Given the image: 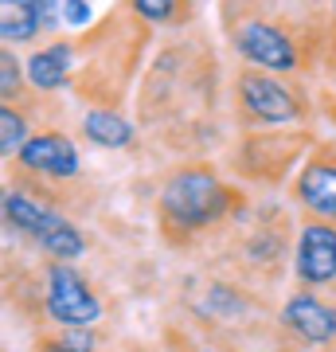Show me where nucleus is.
<instances>
[{"instance_id": "obj_1", "label": "nucleus", "mask_w": 336, "mask_h": 352, "mask_svg": "<svg viewBox=\"0 0 336 352\" xmlns=\"http://www.w3.org/2000/svg\"><path fill=\"white\" fill-rule=\"evenodd\" d=\"M227 208H231V192H227L212 173H203V168L176 173L161 192L164 219L176 223V227H184V231L215 223L219 215H227Z\"/></svg>"}, {"instance_id": "obj_2", "label": "nucleus", "mask_w": 336, "mask_h": 352, "mask_svg": "<svg viewBox=\"0 0 336 352\" xmlns=\"http://www.w3.org/2000/svg\"><path fill=\"white\" fill-rule=\"evenodd\" d=\"M47 314L67 329H90L102 317V302L87 289L78 270L59 263L47 270Z\"/></svg>"}, {"instance_id": "obj_3", "label": "nucleus", "mask_w": 336, "mask_h": 352, "mask_svg": "<svg viewBox=\"0 0 336 352\" xmlns=\"http://www.w3.org/2000/svg\"><path fill=\"white\" fill-rule=\"evenodd\" d=\"M235 47L247 55L254 67L266 71H293L298 67V51L289 43V36L282 28L266 24V20H250L235 32Z\"/></svg>"}, {"instance_id": "obj_4", "label": "nucleus", "mask_w": 336, "mask_h": 352, "mask_svg": "<svg viewBox=\"0 0 336 352\" xmlns=\"http://www.w3.org/2000/svg\"><path fill=\"white\" fill-rule=\"evenodd\" d=\"M293 270L298 282L305 286H321L336 278V227L328 223H305L298 239V254H293Z\"/></svg>"}, {"instance_id": "obj_5", "label": "nucleus", "mask_w": 336, "mask_h": 352, "mask_svg": "<svg viewBox=\"0 0 336 352\" xmlns=\"http://www.w3.org/2000/svg\"><path fill=\"white\" fill-rule=\"evenodd\" d=\"M238 90H243V102L247 110L262 122H293L298 118V102L282 82H274L270 75H243L238 78Z\"/></svg>"}, {"instance_id": "obj_6", "label": "nucleus", "mask_w": 336, "mask_h": 352, "mask_svg": "<svg viewBox=\"0 0 336 352\" xmlns=\"http://www.w3.org/2000/svg\"><path fill=\"white\" fill-rule=\"evenodd\" d=\"M282 321H286V329H293L301 340H309V344H328V340L336 337V309H328L324 302H317L309 294L289 298L286 309H282Z\"/></svg>"}, {"instance_id": "obj_7", "label": "nucleus", "mask_w": 336, "mask_h": 352, "mask_svg": "<svg viewBox=\"0 0 336 352\" xmlns=\"http://www.w3.org/2000/svg\"><path fill=\"white\" fill-rule=\"evenodd\" d=\"M20 164L36 168V173H47V176H75L78 153L63 133H39V138H27V145L20 149Z\"/></svg>"}, {"instance_id": "obj_8", "label": "nucleus", "mask_w": 336, "mask_h": 352, "mask_svg": "<svg viewBox=\"0 0 336 352\" xmlns=\"http://www.w3.org/2000/svg\"><path fill=\"white\" fill-rule=\"evenodd\" d=\"M298 196L313 215L336 219V164H309L298 176Z\"/></svg>"}, {"instance_id": "obj_9", "label": "nucleus", "mask_w": 336, "mask_h": 352, "mask_svg": "<svg viewBox=\"0 0 336 352\" xmlns=\"http://www.w3.org/2000/svg\"><path fill=\"white\" fill-rule=\"evenodd\" d=\"M55 24V12L39 0H16V4H4L0 12V32L4 39H32L39 28Z\"/></svg>"}, {"instance_id": "obj_10", "label": "nucleus", "mask_w": 336, "mask_h": 352, "mask_svg": "<svg viewBox=\"0 0 336 352\" xmlns=\"http://www.w3.org/2000/svg\"><path fill=\"white\" fill-rule=\"evenodd\" d=\"M71 47L67 43H51L47 51H36L27 59V78L36 82L39 90H59L67 78H71Z\"/></svg>"}, {"instance_id": "obj_11", "label": "nucleus", "mask_w": 336, "mask_h": 352, "mask_svg": "<svg viewBox=\"0 0 336 352\" xmlns=\"http://www.w3.org/2000/svg\"><path fill=\"white\" fill-rule=\"evenodd\" d=\"M4 215H8V223L20 227V231H27V235H36L39 243H43V235H47L51 227L59 223V215L47 212V208H39L36 200H27L24 192H4Z\"/></svg>"}, {"instance_id": "obj_12", "label": "nucleus", "mask_w": 336, "mask_h": 352, "mask_svg": "<svg viewBox=\"0 0 336 352\" xmlns=\"http://www.w3.org/2000/svg\"><path fill=\"white\" fill-rule=\"evenodd\" d=\"M82 129H87V138L94 141V145H102V149H122V145L133 141V126H129L125 118H117V113H110V110H90Z\"/></svg>"}, {"instance_id": "obj_13", "label": "nucleus", "mask_w": 336, "mask_h": 352, "mask_svg": "<svg viewBox=\"0 0 336 352\" xmlns=\"http://www.w3.org/2000/svg\"><path fill=\"white\" fill-rule=\"evenodd\" d=\"M39 247H43L47 254H55V258H63V263H67V258H78V254H82V235H78L75 223H67V219L59 215V223H55L47 235H43V243H39Z\"/></svg>"}, {"instance_id": "obj_14", "label": "nucleus", "mask_w": 336, "mask_h": 352, "mask_svg": "<svg viewBox=\"0 0 336 352\" xmlns=\"http://www.w3.org/2000/svg\"><path fill=\"white\" fill-rule=\"evenodd\" d=\"M0 149H4V157H12L16 149H24L27 145V138H24V118L12 110V106H4L0 110Z\"/></svg>"}, {"instance_id": "obj_15", "label": "nucleus", "mask_w": 336, "mask_h": 352, "mask_svg": "<svg viewBox=\"0 0 336 352\" xmlns=\"http://www.w3.org/2000/svg\"><path fill=\"white\" fill-rule=\"evenodd\" d=\"M47 352H94V333L90 329H63V337L47 340Z\"/></svg>"}, {"instance_id": "obj_16", "label": "nucleus", "mask_w": 336, "mask_h": 352, "mask_svg": "<svg viewBox=\"0 0 336 352\" xmlns=\"http://www.w3.org/2000/svg\"><path fill=\"white\" fill-rule=\"evenodd\" d=\"M0 90H4V98H16V90H20V63L12 51L0 55Z\"/></svg>"}, {"instance_id": "obj_17", "label": "nucleus", "mask_w": 336, "mask_h": 352, "mask_svg": "<svg viewBox=\"0 0 336 352\" xmlns=\"http://www.w3.org/2000/svg\"><path fill=\"white\" fill-rule=\"evenodd\" d=\"M133 8H137V16H145V20H168V16L176 12L168 0H137Z\"/></svg>"}, {"instance_id": "obj_18", "label": "nucleus", "mask_w": 336, "mask_h": 352, "mask_svg": "<svg viewBox=\"0 0 336 352\" xmlns=\"http://www.w3.org/2000/svg\"><path fill=\"white\" fill-rule=\"evenodd\" d=\"M63 20H67V24H87L90 20V8L87 4H78V0H67V4H63Z\"/></svg>"}]
</instances>
